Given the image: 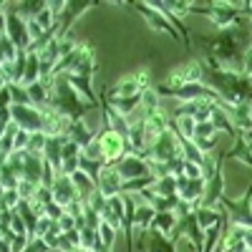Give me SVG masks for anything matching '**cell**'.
<instances>
[{"label": "cell", "mask_w": 252, "mask_h": 252, "mask_svg": "<svg viewBox=\"0 0 252 252\" xmlns=\"http://www.w3.org/2000/svg\"><path fill=\"white\" fill-rule=\"evenodd\" d=\"M26 252H53V250H51V245H48L43 237H31Z\"/></svg>", "instance_id": "4dcf8cb0"}, {"label": "cell", "mask_w": 252, "mask_h": 252, "mask_svg": "<svg viewBox=\"0 0 252 252\" xmlns=\"http://www.w3.org/2000/svg\"><path fill=\"white\" fill-rule=\"evenodd\" d=\"M220 207L227 212V220L232 227H245V229H252V182L247 187V192L240 197V199H229V197H222Z\"/></svg>", "instance_id": "8992f818"}, {"label": "cell", "mask_w": 252, "mask_h": 252, "mask_svg": "<svg viewBox=\"0 0 252 252\" xmlns=\"http://www.w3.org/2000/svg\"><path fill=\"white\" fill-rule=\"evenodd\" d=\"M124 215H126V202H124V194H116V197H109L106 202V209L101 212V222L111 224L116 232H124Z\"/></svg>", "instance_id": "e0dca14e"}, {"label": "cell", "mask_w": 252, "mask_h": 252, "mask_svg": "<svg viewBox=\"0 0 252 252\" xmlns=\"http://www.w3.org/2000/svg\"><path fill=\"white\" fill-rule=\"evenodd\" d=\"M98 232H101V240H103V247H106L109 252L114 250V245H116V229L111 227V224H106V222H101L98 224Z\"/></svg>", "instance_id": "83f0119b"}, {"label": "cell", "mask_w": 252, "mask_h": 252, "mask_svg": "<svg viewBox=\"0 0 252 252\" xmlns=\"http://www.w3.org/2000/svg\"><path fill=\"white\" fill-rule=\"evenodd\" d=\"M51 192H53V202L61 204V207H66V209H68L73 202L81 199L78 189H76V184H73V179H71L68 174H58L56 182H53V187H51Z\"/></svg>", "instance_id": "7c38bea8"}, {"label": "cell", "mask_w": 252, "mask_h": 252, "mask_svg": "<svg viewBox=\"0 0 252 252\" xmlns=\"http://www.w3.org/2000/svg\"><path fill=\"white\" fill-rule=\"evenodd\" d=\"M222 212H224L222 207H217V209H207V207H197V209H194V215H197V222H199V227L204 229V232H207L209 227H215V224L220 222Z\"/></svg>", "instance_id": "cb8c5ba5"}, {"label": "cell", "mask_w": 252, "mask_h": 252, "mask_svg": "<svg viewBox=\"0 0 252 252\" xmlns=\"http://www.w3.org/2000/svg\"><path fill=\"white\" fill-rule=\"evenodd\" d=\"M131 8L134 10H139L141 13V18L146 20V23H149L154 31H161V33H166V35H172L174 40H182L179 38V33L174 31V26L169 23V20H166V15L154 5V3H131Z\"/></svg>", "instance_id": "8fae6325"}, {"label": "cell", "mask_w": 252, "mask_h": 252, "mask_svg": "<svg viewBox=\"0 0 252 252\" xmlns=\"http://www.w3.org/2000/svg\"><path fill=\"white\" fill-rule=\"evenodd\" d=\"M121 187H124V179L119 177V172L114 166H103V172L98 177V192L103 197H116L121 194Z\"/></svg>", "instance_id": "d6986e66"}, {"label": "cell", "mask_w": 252, "mask_h": 252, "mask_svg": "<svg viewBox=\"0 0 252 252\" xmlns=\"http://www.w3.org/2000/svg\"><path fill=\"white\" fill-rule=\"evenodd\" d=\"M3 33L18 46V51H26V53H28L33 38H31L28 20H26V18H20L15 10H8V8H5V13H3Z\"/></svg>", "instance_id": "52a82bcc"}, {"label": "cell", "mask_w": 252, "mask_h": 252, "mask_svg": "<svg viewBox=\"0 0 252 252\" xmlns=\"http://www.w3.org/2000/svg\"><path fill=\"white\" fill-rule=\"evenodd\" d=\"M202 73H204L202 61L192 58V61L182 63L179 68H174V71H172L169 83H166V86H182V83H194V81H202Z\"/></svg>", "instance_id": "9a60e30c"}, {"label": "cell", "mask_w": 252, "mask_h": 252, "mask_svg": "<svg viewBox=\"0 0 252 252\" xmlns=\"http://www.w3.org/2000/svg\"><path fill=\"white\" fill-rule=\"evenodd\" d=\"M169 237H172L174 242L189 240V242L197 247V252L204 250V229H202L199 222H197L194 209H192V212H187V215H182V217H177V227L172 229V235H169Z\"/></svg>", "instance_id": "ba28073f"}, {"label": "cell", "mask_w": 252, "mask_h": 252, "mask_svg": "<svg viewBox=\"0 0 252 252\" xmlns=\"http://www.w3.org/2000/svg\"><path fill=\"white\" fill-rule=\"evenodd\" d=\"M212 136H217L215 124H212V121H202V124H197V126H194V136H192V141H199V139H212Z\"/></svg>", "instance_id": "f1b7e54d"}, {"label": "cell", "mask_w": 252, "mask_h": 252, "mask_svg": "<svg viewBox=\"0 0 252 252\" xmlns=\"http://www.w3.org/2000/svg\"><path fill=\"white\" fill-rule=\"evenodd\" d=\"M197 40L207 48V58L204 61H212V63H217L220 68H227V71H242L240 61H245V53L252 48L250 18L245 20V23H237L232 28L220 31L212 38L199 35Z\"/></svg>", "instance_id": "6da1fadb"}, {"label": "cell", "mask_w": 252, "mask_h": 252, "mask_svg": "<svg viewBox=\"0 0 252 252\" xmlns=\"http://www.w3.org/2000/svg\"><path fill=\"white\" fill-rule=\"evenodd\" d=\"M53 224H56V222H53L51 217H46V215H43V217L38 220V227H35V237H46V235H48V229H51Z\"/></svg>", "instance_id": "d6a6232c"}, {"label": "cell", "mask_w": 252, "mask_h": 252, "mask_svg": "<svg viewBox=\"0 0 252 252\" xmlns=\"http://www.w3.org/2000/svg\"><path fill=\"white\" fill-rule=\"evenodd\" d=\"M48 109L63 119L68 121H83V116H86L89 111L98 109L94 106V103H89L86 98H81V94L68 83L66 76H53L51 78V103Z\"/></svg>", "instance_id": "3957f363"}, {"label": "cell", "mask_w": 252, "mask_h": 252, "mask_svg": "<svg viewBox=\"0 0 252 252\" xmlns=\"http://www.w3.org/2000/svg\"><path fill=\"white\" fill-rule=\"evenodd\" d=\"M114 169L119 172V177L124 179V182H131V179H141V177H157L154 172H152V164L146 161L141 154H126L121 161H116L114 164Z\"/></svg>", "instance_id": "30bf717a"}, {"label": "cell", "mask_w": 252, "mask_h": 252, "mask_svg": "<svg viewBox=\"0 0 252 252\" xmlns=\"http://www.w3.org/2000/svg\"><path fill=\"white\" fill-rule=\"evenodd\" d=\"M139 245H141V252H177V242L169 237L159 232V229H149V232L139 235Z\"/></svg>", "instance_id": "4fadbf2b"}, {"label": "cell", "mask_w": 252, "mask_h": 252, "mask_svg": "<svg viewBox=\"0 0 252 252\" xmlns=\"http://www.w3.org/2000/svg\"><path fill=\"white\" fill-rule=\"evenodd\" d=\"M68 139L76 141L81 149H86V146L96 139V134L86 126V121H71V124H68Z\"/></svg>", "instance_id": "44dd1931"}, {"label": "cell", "mask_w": 252, "mask_h": 252, "mask_svg": "<svg viewBox=\"0 0 252 252\" xmlns=\"http://www.w3.org/2000/svg\"><path fill=\"white\" fill-rule=\"evenodd\" d=\"M242 73L252 78V48L245 53V61H242Z\"/></svg>", "instance_id": "e575fe53"}, {"label": "cell", "mask_w": 252, "mask_h": 252, "mask_svg": "<svg viewBox=\"0 0 252 252\" xmlns=\"http://www.w3.org/2000/svg\"><path fill=\"white\" fill-rule=\"evenodd\" d=\"M94 5H96V3H66V5H63V10H61V18H58V31H56V35H58V38L71 35L73 20H76L83 10H89V8H94Z\"/></svg>", "instance_id": "ac0fdd59"}, {"label": "cell", "mask_w": 252, "mask_h": 252, "mask_svg": "<svg viewBox=\"0 0 252 252\" xmlns=\"http://www.w3.org/2000/svg\"><path fill=\"white\" fill-rule=\"evenodd\" d=\"M154 91L159 96H174L184 103H192V101H207V103H222V98L207 86L202 81H194V83H182V86H166V83H159L154 86ZM224 106V103H222Z\"/></svg>", "instance_id": "277c9868"}, {"label": "cell", "mask_w": 252, "mask_h": 252, "mask_svg": "<svg viewBox=\"0 0 252 252\" xmlns=\"http://www.w3.org/2000/svg\"><path fill=\"white\" fill-rule=\"evenodd\" d=\"M250 152H252V141H250Z\"/></svg>", "instance_id": "d590c367"}, {"label": "cell", "mask_w": 252, "mask_h": 252, "mask_svg": "<svg viewBox=\"0 0 252 252\" xmlns=\"http://www.w3.org/2000/svg\"><path fill=\"white\" fill-rule=\"evenodd\" d=\"M174 227H177V215L174 212H157L149 229H159V232H164V235H172Z\"/></svg>", "instance_id": "484cf974"}, {"label": "cell", "mask_w": 252, "mask_h": 252, "mask_svg": "<svg viewBox=\"0 0 252 252\" xmlns=\"http://www.w3.org/2000/svg\"><path fill=\"white\" fill-rule=\"evenodd\" d=\"M157 197H174L177 194V177H159L157 184L152 187Z\"/></svg>", "instance_id": "4316f807"}, {"label": "cell", "mask_w": 252, "mask_h": 252, "mask_svg": "<svg viewBox=\"0 0 252 252\" xmlns=\"http://www.w3.org/2000/svg\"><path fill=\"white\" fill-rule=\"evenodd\" d=\"M71 179H73V184H76V189H78V194H81V202H86V199L96 192V189H98V184H96L89 174H83L81 169H78V172H73V174H71Z\"/></svg>", "instance_id": "603a6c76"}, {"label": "cell", "mask_w": 252, "mask_h": 252, "mask_svg": "<svg viewBox=\"0 0 252 252\" xmlns=\"http://www.w3.org/2000/svg\"><path fill=\"white\" fill-rule=\"evenodd\" d=\"M20 204L18 189H3V209H15Z\"/></svg>", "instance_id": "f546056e"}, {"label": "cell", "mask_w": 252, "mask_h": 252, "mask_svg": "<svg viewBox=\"0 0 252 252\" xmlns=\"http://www.w3.org/2000/svg\"><path fill=\"white\" fill-rule=\"evenodd\" d=\"M103 166H106V164H101V161H96V159H91V157H86V154H81V159H78V169H81L83 174H89L96 184H98V177H101V172H103Z\"/></svg>", "instance_id": "d4e9b609"}, {"label": "cell", "mask_w": 252, "mask_h": 252, "mask_svg": "<svg viewBox=\"0 0 252 252\" xmlns=\"http://www.w3.org/2000/svg\"><path fill=\"white\" fill-rule=\"evenodd\" d=\"M209 121L215 124L217 134H220V131H227V134L232 136V139H237V136H240L237 126L232 124V116H229V114H227V111L220 106V103H215V106H212V114H209Z\"/></svg>", "instance_id": "ffe728a7"}, {"label": "cell", "mask_w": 252, "mask_h": 252, "mask_svg": "<svg viewBox=\"0 0 252 252\" xmlns=\"http://www.w3.org/2000/svg\"><path fill=\"white\" fill-rule=\"evenodd\" d=\"M8 8H13L20 18H26V20H35L40 13H43L46 10V5L48 3H43V0H38V3H35V0H23V3H5Z\"/></svg>", "instance_id": "7402d4cb"}, {"label": "cell", "mask_w": 252, "mask_h": 252, "mask_svg": "<svg viewBox=\"0 0 252 252\" xmlns=\"http://www.w3.org/2000/svg\"><path fill=\"white\" fill-rule=\"evenodd\" d=\"M43 174H46V159L40 152H26L23 157V179L33 182L35 187L43 184Z\"/></svg>", "instance_id": "2e32d148"}, {"label": "cell", "mask_w": 252, "mask_h": 252, "mask_svg": "<svg viewBox=\"0 0 252 252\" xmlns=\"http://www.w3.org/2000/svg\"><path fill=\"white\" fill-rule=\"evenodd\" d=\"M204 73H202V83H207L212 89L227 109H237L245 103H252V78L245 76L242 71H227L220 68L212 61H202Z\"/></svg>", "instance_id": "7a4b0ae2"}, {"label": "cell", "mask_w": 252, "mask_h": 252, "mask_svg": "<svg viewBox=\"0 0 252 252\" xmlns=\"http://www.w3.org/2000/svg\"><path fill=\"white\" fill-rule=\"evenodd\" d=\"M204 189H207V179H192V177H177V194L182 202H189V204H197L202 197H204Z\"/></svg>", "instance_id": "5bb4252c"}, {"label": "cell", "mask_w": 252, "mask_h": 252, "mask_svg": "<svg viewBox=\"0 0 252 252\" xmlns=\"http://www.w3.org/2000/svg\"><path fill=\"white\" fill-rule=\"evenodd\" d=\"M149 164H169L174 159H184L182 157V144H179V134L174 129H166L161 136H157L154 144H149V149L141 154Z\"/></svg>", "instance_id": "5b68a950"}, {"label": "cell", "mask_w": 252, "mask_h": 252, "mask_svg": "<svg viewBox=\"0 0 252 252\" xmlns=\"http://www.w3.org/2000/svg\"><path fill=\"white\" fill-rule=\"evenodd\" d=\"M146 91H152V81H149V71H139L131 73L121 81H116L114 86L106 89L109 96H144Z\"/></svg>", "instance_id": "9c48e42d"}, {"label": "cell", "mask_w": 252, "mask_h": 252, "mask_svg": "<svg viewBox=\"0 0 252 252\" xmlns=\"http://www.w3.org/2000/svg\"><path fill=\"white\" fill-rule=\"evenodd\" d=\"M46 217H51L53 222H58L63 215H66V207H61V204H56V202H51L48 207H46V212H43Z\"/></svg>", "instance_id": "1f68e13d"}, {"label": "cell", "mask_w": 252, "mask_h": 252, "mask_svg": "<svg viewBox=\"0 0 252 252\" xmlns=\"http://www.w3.org/2000/svg\"><path fill=\"white\" fill-rule=\"evenodd\" d=\"M58 227L63 229V232H71V229H78V222H76V217H73V215H68V212H66V215H63V217L58 220Z\"/></svg>", "instance_id": "836d02e7"}, {"label": "cell", "mask_w": 252, "mask_h": 252, "mask_svg": "<svg viewBox=\"0 0 252 252\" xmlns=\"http://www.w3.org/2000/svg\"><path fill=\"white\" fill-rule=\"evenodd\" d=\"M250 252H252V250H250Z\"/></svg>", "instance_id": "8d00e7d4"}]
</instances>
